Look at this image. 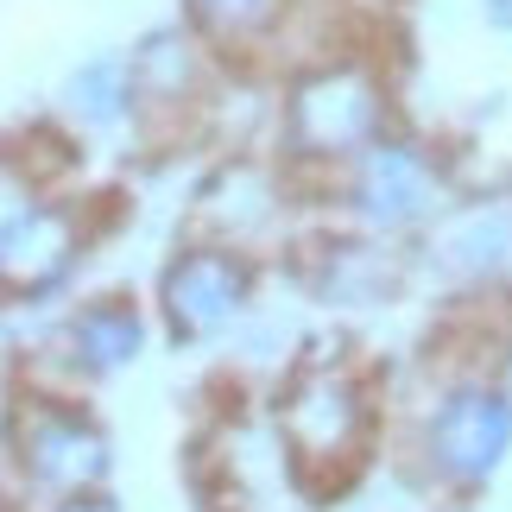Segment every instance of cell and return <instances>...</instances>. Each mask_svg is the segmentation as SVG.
I'll list each match as a JSON object with an SVG mask.
<instances>
[{
  "label": "cell",
  "mask_w": 512,
  "mask_h": 512,
  "mask_svg": "<svg viewBox=\"0 0 512 512\" xmlns=\"http://www.w3.org/2000/svg\"><path fill=\"white\" fill-rule=\"evenodd\" d=\"M83 228L57 203H26L0 222V298H45L70 279Z\"/></svg>",
  "instance_id": "5b68a950"
},
{
  "label": "cell",
  "mask_w": 512,
  "mask_h": 512,
  "mask_svg": "<svg viewBox=\"0 0 512 512\" xmlns=\"http://www.w3.org/2000/svg\"><path fill=\"white\" fill-rule=\"evenodd\" d=\"M64 108H70L83 127H121L127 114H133L127 57H121V51H102V57H89V64H76L70 83H64Z\"/></svg>",
  "instance_id": "30bf717a"
},
{
  "label": "cell",
  "mask_w": 512,
  "mask_h": 512,
  "mask_svg": "<svg viewBox=\"0 0 512 512\" xmlns=\"http://www.w3.org/2000/svg\"><path fill=\"white\" fill-rule=\"evenodd\" d=\"M481 13H487V26L512 32V0H481Z\"/></svg>",
  "instance_id": "7c38bea8"
},
{
  "label": "cell",
  "mask_w": 512,
  "mask_h": 512,
  "mask_svg": "<svg viewBox=\"0 0 512 512\" xmlns=\"http://www.w3.org/2000/svg\"><path fill=\"white\" fill-rule=\"evenodd\" d=\"M253 291V272L241 253H222V247H203V253H184V260L165 266V285H159V304H165V323L177 336H215L222 323L241 317Z\"/></svg>",
  "instance_id": "8992f818"
},
{
  "label": "cell",
  "mask_w": 512,
  "mask_h": 512,
  "mask_svg": "<svg viewBox=\"0 0 512 512\" xmlns=\"http://www.w3.org/2000/svg\"><path fill=\"white\" fill-rule=\"evenodd\" d=\"M184 13L196 32L222 38V45H241V38H260L285 13V0H184Z\"/></svg>",
  "instance_id": "8fae6325"
},
{
  "label": "cell",
  "mask_w": 512,
  "mask_h": 512,
  "mask_svg": "<svg viewBox=\"0 0 512 512\" xmlns=\"http://www.w3.org/2000/svg\"><path fill=\"white\" fill-rule=\"evenodd\" d=\"M424 456L443 481L481 487L512 456V399L500 386H456L424 430Z\"/></svg>",
  "instance_id": "3957f363"
},
{
  "label": "cell",
  "mask_w": 512,
  "mask_h": 512,
  "mask_svg": "<svg viewBox=\"0 0 512 512\" xmlns=\"http://www.w3.org/2000/svg\"><path fill=\"white\" fill-rule=\"evenodd\" d=\"M64 512H121V506L102 500V494H76V500H64Z\"/></svg>",
  "instance_id": "4fadbf2b"
},
{
  "label": "cell",
  "mask_w": 512,
  "mask_h": 512,
  "mask_svg": "<svg viewBox=\"0 0 512 512\" xmlns=\"http://www.w3.org/2000/svg\"><path fill=\"white\" fill-rule=\"evenodd\" d=\"M133 76V114H159V108H190L196 95V51L184 32H152L140 51L127 57Z\"/></svg>",
  "instance_id": "ba28073f"
},
{
  "label": "cell",
  "mask_w": 512,
  "mask_h": 512,
  "mask_svg": "<svg viewBox=\"0 0 512 512\" xmlns=\"http://www.w3.org/2000/svg\"><path fill=\"white\" fill-rule=\"evenodd\" d=\"M70 348H76V361H83L89 373H114V367L140 361L146 323H140V310H133L127 298H95L89 310H76Z\"/></svg>",
  "instance_id": "9c48e42d"
},
{
  "label": "cell",
  "mask_w": 512,
  "mask_h": 512,
  "mask_svg": "<svg viewBox=\"0 0 512 512\" xmlns=\"http://www.w3.org/2000/svg\"><path fill=\"white\" fill-rule=\"evenodd\" d=\"M13 449H19V468L45 487V494H95L108 481V437L95 430L83 411L70 405H26L13 424Z\"/></svg>",
  "instance_id": "277c9868"
},
{
  "label": "cell",
  "mask_w": 512,
  "mask_h": 512,
  "mask_svg": "<svg viewBox=\"0 0 512 512\" xmlns=\"http://www.w3.org/2000/svg\"><path fill=\"white\" fill-rule=\"evenodd\" d=\"M279 430H285L291 462H298L304 481L317 468H354L361 462V443H367V399L348 373L310 367L279 399Z\"/></svg>",
  "instance_id": "7a4b0ae2"
},
{
  "label": "cell",
  "mask_w": 512,
  "mask_h": 512,
  "mask_svg": "<svg viewBox=\"0 0 512 512\" xmlns=\"http://www.w3.org/2000/svg\"><path fill=\"white\" fill-rule=\"evenodd\" d=\"M354 203L373 228H411L424 222L430 203H437V177L399 140H373L361 152V177H354Z\"/></svg>",
  "instance_id": "52a82bcc"
},
{
  "label": "cell",
  "mask_w": 512,
  "mask_h": 512,
  "mask_svg": "<svg viewBox=\"0 0 512 512\" xmlns=\"http://www.w3.org/2000/svg\"><path fill=\"white\" fill-rule=\"evenodd\" d=\"M380 121H386L380 76L361 64H329L291 89L285 140L304 159H354V152H367L380 140Z\"/></svg>",
  "instance_id": "6da1fadb"
}]
</instances>
